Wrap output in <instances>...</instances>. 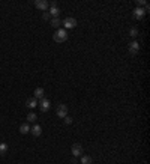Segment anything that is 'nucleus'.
I'll return each mask as SVG.
<instances>
[{
  "mask_svg": "<svg viewBox=\"0 0 150 164\" xmlns=\"http://www.w3.org/2000/svg\"><path fill=\"white\" fill-rule=\"evenodd\" d=\"M53 39L56 42H65L68 39V30H65V29H57V32H54V35H53Z\"/></svg>",
  "mask_w": 150,
  "mask_h": 164,
  "instance_id": "1",
  "label": "nucleus"
},
{
  "mask_svg": "<svg viewBox=\"0 0 150 164\" xmlns=\"http://www.w3.org/2000/svg\"><path fill=\"white\" fill-rule=\"evenodd\" d=\"M62 24L65 26V30L66 29H74V27H77V20H75L74 17H68V18H65L63 21H62Z\"/></svg>",
  "mask_w": 150,
  "mask_h": 164,
  "instance_id": "2",
  "label": "nucleus"
},
{
  "mask_svg": "<svg viewBox=\"0 0 150 164\" xmlns=\"http://www.w3.org/2000/svg\"><path fill=\"white\" fill-rule=\"evenodd\" d=\"M128 50H129V54H131V56H137V54H138V51H140V44L137 42V41H132V42L129 44Z\"/></svg>",
  "mask_w": 150,
  "mask_h": 164,
  "instance_id": "3",
  "label": "nucleus"
},
{
  "mask_svg": "<svg viewBox=\"0 0 150 164\" xmlns=\"http://www.w3.org/2000/svg\"><path fill=\"white\" fill-rule=\"evenodd\" d=\"M57 116L59 118H62V119H63V118H66L68 116V107L65 106V104H59L57 106Z\"/></svg>",
  "mask_w": 150,
  "mask_h": 164,
  "instance_id": "4",
  "label": "nucleus"
},
{
  "mask_svg": "<svg viewBox=\"0 0 150 164\" xmlns=\"http://www.w3.org/2000/svg\"><path fill=\"white\" fill-rule=\"evenodd\" d=\"M38 106H39V108H41L42 111H48V110H50V107H51V103H50V101H48L47 98H42V99H39Z\"/></svg>",
  "mask_w": 150,
  "mask_h": 164,
  "instance_id": "5",
  "label": "nucleus"
},
{
  "mask_svg": "<svg viewBox=\"0 0 150 164\" xmlns=\"http://www.w3.org/2000/svg\"><path fill=\"white\" fill-rule=\"evenodd\" d=\"M71 152H72V155H74V157H80V155L83 154V146H81L80 143H75V145H72V148H71Z\"/></svg>",
  "mask_w": 150,
  "mask_h": 164,
  "instance_id": "6",
  "label": "nucleus"
},
{
  "mask_svg": "<svg viewBox=\"0 0 150 164\" xmlns=\"http://www.w3.org/2000/svg\"><path fill=\"white\" fill-rule=\"evenodd\" d=\"M35 6L38 8V9H41V11H47L48 9V6H50V3L47 2V0H36L35 2Z\"/></svg>",
  "mask_w": 150,
  "mask_h": 164,
  "instance_id": "7",
  "label": "nucleus"
},
{
  "mask_svg": "<svg viewBox=\"0 0 150 164\" xmlns=\"http://www.w3.org/2000/svg\"><path fill=\"white\" fill-rule=\"evenodd\" d=\"M144 9L143 8H135L134 11H132V15H134V18L135 20H143V17H144Z\"/></svg>",
  "mask_w": 150,
  "mask_h": 164,
  "instance_id": "8",
  "label": "nucleus"
},
{
  "mask_svg": "<svg viewBox=\"0 0 150 164\" xmlns=\"http://www.w3.org/2000/svg\"><path fill=\"white\" fill-rule=\"evenodd\" d=\"M30 133L35 137H39L42 134V127H41V125H33V127H30Z\"/></svg>",
  "mask_w": 150,
  "mask_h": 164,
  "instance_id": "9",
  "label": "nucleus"
},
{
  "mask_svg": "<svg viewBox=\"0 0 150 164\" xmlns=\"http://www.w3.org/2000/svg\"><path fill=\"white\" fill-rule=\"evenodd\" d=\"M33 95H35L33 98H36V99H42V98H45V91L42 89V87H36Z\"/></svg>",
  "mask_w": 150,
  "mask_h": 164,
  "instance_id": "10",
  "label": "nucleus"
},
{
  "mask_svg": "<svg viewBox=\"0 0 150 164\" xmlns=\"http://www.w3.org/2000/svg\"><path fill=\"white\" fill-rule=\"evenodd\" d=\"M50 15H51V17H59L60 15V9L56 6L54 2L51 3V8H50Z\"/></svg>",
  "mask_w": 150,
  "mask_h": 164,
  "instance_id": "11",
  "label": "nucleus"
},
{
  "mask_svg": "<svg viewBox=\"0 0 150 164\" xmlns=\"http://www.w3.org/2000/svg\"><path fill=\"white\" fill-rule=\"evenodd\" d=\"M26 106H27L29 108H35V107L38 106V99H36V98H29V99L26 101Z\"/></svg>",
  "mask_w": 150,
  "mask_h": 164,
  "instance_id": "12",
  "label": "nucleus"
},
{
  "mask_svg": "<svg viewBox=\"0 0 150 164\" xmlns=\"http://www.w3.org/2000/svg\"><path fill=\"white\" fill-rule=\"evenodd\" d=\"M60 24H62V20H60L59 17H51V26H53L54 29H59Z\"/></svg>",
  "mask_w": 150,
  "mask_h": 164,
  "instance_id": "13",
  "label": "nucleus"
},
{
  "mask_svg": "<svg viewBox=\"0 0 150 164\" xmlns=\"http://www.w3.org/2000/svg\"><path fill=\"white\" fill-rule=\"evenodd\" d=\"M93 158L90 155H81V164H92Z\"/></svg>",
  "mask_w": 150,
  "mask_h": 164,
  "instance_id": "14",
  "label": "nucleus"
},
{
  "mask_svg": "<svg viewBox=\"0 0 150 164\" xmlns=\"http://www.w3.org/2000/svg\"><path fill=\"white\" fill-rule=\"evenodd\" d=\"M29 131H30V125H29V123H21L20 133H21V134H27Z\"/></svg>",
  "mask_w": 150,
  "mask_h": 164,
  "instance_id": "15",
  "label": "nucleus"
},
{
  "mask_svg": "<svg viewBox=\"0 0 150 164\" xmlns=\"http://www.w3.org/2000/svg\"><path fill=\"white\" fill-rule=\"evenodd\" d=\"M36 119H38V116L35 115V113H33V111H30V113H29V115H27V122H35Z\"/></svg>",
  "mask_w": 150,
  "mask_h": 164,
  "instance_id": "16",
  "label": "nucleus"
},
{
  "mask_svg": "<svg viewBox=\"0 0 150 164\" xmlns=\"http://www.w3.org/2000/svg\"><path fill=\"white\" fill-rule=\"evenodd\" d=\"M8 152V145L3 142V143H0V155L2 154H6Z\"/></svg>",
  "mask_w": 150,
  "mask_h": 164,
  "instance_id": "17",
  "label": "nucleus"
},
{
  "mask_svg": "<svg viewBox=\"0 0 150 164\" xmlns=\"http://www.w3.org/2000/svg\"><path fill=\"white\" fill-rule=\"evenodd\" d=\"M129 35H131L132 38H137V36H138V29H137V27H132V29L129 30Z\"/></svg>",
  "mask_w": 150,
  "mask_h": 164,
  "instance_id": "18",
  "label": "nucleus"
},
{
  "mask_svg": "<svg viewBox=\"0 0 150 164\" xmlns=\"http://www.w3.org/2000/svg\"><path fill=\"white\" fill-rule=\"evenodd\" d=\"M42 20H45V21H47V20H51V15H50L48 11H45L44 14H42Z\"/></svg>",
  "mask_w": 150,
  "mask_h": 164,
  "instance_id": "19",
  "label": "nucleus"
},
{
  "mask_svg": "<svg viewBox=\"0 0 150 164\" xmlns=\"http://www.w3.org/2000/svg\"><path fill=\"white\" fill-rule=\"evenodd\" d=\"M63 119H65V123H66V125H71V123H72V118L66 116V118H63Z\"/></svg>",
  "mask_w": 150,
  "mask_h": 164,
  "instance_id": "20",
  "label": "nucleus"
},
{
  "mask_svg": "<svg viewBox=\"0 0 150 164\" xmlns=\"http://www.w3.org/2000/svg\"><path fill=\"white\" fill-rule=\"evenodd\" d=\"M137 5H138V6H146L147 2H144V0H137Z\"/></svg>",
  "mask_w": 150,
  "mask_h": 164,
  "instance_id": "21",
  "label": "nucleus"
}]
</instances>
